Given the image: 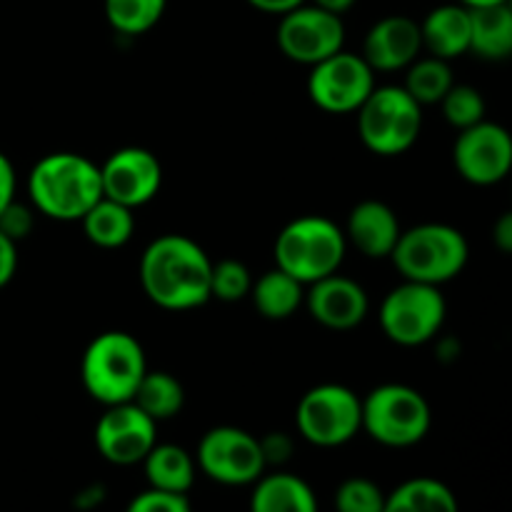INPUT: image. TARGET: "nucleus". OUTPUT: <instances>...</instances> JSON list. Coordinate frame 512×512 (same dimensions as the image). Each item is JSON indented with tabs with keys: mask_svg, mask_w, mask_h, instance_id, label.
<instances>
[{
	"mask_svg": "<svg viewBox=\"0 0 512 512\" xmlns=\"http://www.w3.org/2000/svg\"><path fill=\"white\" fill-rule=\"evenodd\" d=\"M140 285L153 305L173 313L195 310L210 300L213 260L195 240L168 233L140 255Z\"/></svg>",
	"mask_w": 512,
	"mask_h": 512,
	"instance_id": "f257e3e1",
	"label": "nucleus"
},
{
	"mask_svg": "<svg viewBox=\"0 0 512 512\" xmlns=\"http://www.w3.org/2000/svg\"><path fill=\"white\" fill-rule=\"evenodd\" d=\"M28 195L40 215L75 223L103 198L100 165L80 153H50L33 165Z\"/></svg>",
	"mask_w": 512,
	"mask_h": 512,
	"instance_id": "f03ea898",
	"label": "nucleus"
},
{
	"mask_svg": "<svg viewBox=\"0 0 512 512\" xmlns=\"http://www.w3.org/2000/svg\"><path fill=\"white\" fill-rule=\"evenodd\" d=\"M145 373L148 360L143 345L123 330H108L90 340L80 363L85 393L105 408L130 403Z\"/></svg>",
	"mask_w": 512,
	"mask_h": 512,
	"instance_id": "7ed1b4c3",
	"label": "nucleus"
},
{
	"mask_svg": "<svg viewBox=\"0 0 512 512\" xmlns=\"http://www.w3.org/2000/svg\"><path fill=\"white\" fill-rule=\"evenodd\" d=\"M348 253V240L340 225L325 215H303L285 225L275 238V268L310 283L338 273Z\"/></svg>",
	"mask_w": 512,
	"mask_h": 512,
	"instance_id": "20e7f679",
	"label": "nucleus"
},
{
	"mask_svg": "<svg viewBox=\"0 0 512 512\" xmlns=\"http://www.w3.org/2000/svg\"><path fill=\"white\" fill-rule=\"evenodd\" d=\"M468 258L470 248L465 235L445 223H423L403 230L390 255L403 280L438 285V288L458 278L468 265Z\"/></svg>",
	"mask_w": 512,
	"mask_h": 512,
	"instance_id": "39448f33",
	"label": "nucleus"
},
{
	"mask_svg": "<svg viewBox=\"0 0 512 512\" xmlns=\"http://www.w3.org/2000/svg\"><path fill=\"white\" fill-rule=\"evenodd\" d=\"M355 115L363 145L383 158L408 153L423 128V105L403 85H375Z\"/></svg>",
	"mask_w": 512,
	"mask_h": 512,
	"instance_id": "423d86ee",
	"label": "nucleus"
},
{
	"mask_svg": "<svg viewBox=\"0 0 512 512\" xmlns=\"http://www.w3.org/2000/svg\"><path fill=\"white\" fill-rule=\"evenodd\" d=\"M430 425L428 400L410 385H378L363 398V430L385 448H413L430 433Z\"/></svg>",
	"mask_w": 512,
	"mask_h": 512,
	"instance_id": "0eeeda50",
	"label": "nucleus"
},
{
	"mask_svg": "<svg viewBox=\"0 0 512 512\" xmlns=\"http://www.w3.org/2000/svg\"><path fill=\"white\" fill-rule=\"evenodd\" d=\"M445 315L448 305L438 285L403 280L383 298L378 320L390 343L418 348L440 333Z\"/></svg>",
	"mask_w": 512,
	"mask_h": 512,
	"instance_id": "6e6552de",
	"label": "nucleus"
},
{
	"mask_svg": "<svg viewBox=\"0 0 512 512\" xmlns=\"http://www.w3.org/2000/svg\"><path fill=\"white\" fill-rule=\"evenodd\" d=\"M295 425L310 445L340 448L363 430V400L345 385H315L300 398Z\"/></svg>",
	"mask_w": 512,
	"mask_h": 512,
	"instance_id": "1a4fd4ad",
	"label": "nucleus"
},
{
	"mask_svg": "<svg viewBox=\"0 0 512 512\" xmlns=\"http://www.w3.org/2000/svg\"><path fill=\"white\" fill-rule=\"evenodd\" d=\"M195 465L220 485H253L268 468L260 438L233 425H220L200 438Z\"/></svg>",
	"mask_w": 512,
	"mask_h": 512,
	"instance_id": "9d476101",
	"label": "nucleus"
},
{
	"mask_svg": "<svg viewBox=\"0 0 512 512\" xmlns=\"http://www.w3.org/2000/svg\"><path fill=\"white\" fill-rule=\"evenodd\" d=\"M373 90L375 70L365 63L363 55L340 50L310 68L308 95L325 113H358Z\"/></svg>",
	"mask_w": 512,
	"mask_h": 512,
	"instance_id": "9b49d317",
	"label": "nucleus"
},
{
	"mask_svg": "<svg viewBox=\"0 0 512 512\" xmlns=\"http://www.w3.org/2000/svg\"><path fill=\"white\" fill-rule=\"evenodd\" d=\"M278 48L288 60L300 65H318L320 60L340 53L345 45L343 18L313 3L280 15Z\"/></svg>",
	"mask_w": 512,
	"mask_h": 512,
	"instance_id": "f8f14e48",
	"label": "nucleus"
},
{
	"mask_svg": "<svg viewBox=\"0 0 512 512\" xmlns=\"http://www.w3.org/2000/svg\"><path fill=\"white\" fill-rule=\"evenodd\" d=\"M453 163L460 178L488 188L512 173V135L490 120L460 130L453 145Z\"/></svg>",
	"mask_w": 512,
	"mask_h": 512,
	"instance_id": "ddd939ff",
	"label": "nucleus"
},
{
	"mask_svg": "<svg viewBox=\"0 0 512 512\" xmlns=\"http://www.w3.org/2000/svg\"><path fill=\"white\" fill-rule=\"evenodd\" d=\"M158 443V423L130 403L108 405L95 423V448L108 463L135 465Z\"/></svg>",
	"mask_w": 512,
	"mask_h": 512,
	"instance_id": "4468645a",
	"label": "nucleus"
},
{
	"mask_svg": "<svg viewBox=\"0 0 512 512\" xmlns=\"http://www.w3.org/2000/svg\"><path fill=\"white\" fill-rule=\"evenodd\" d=\"M100 185H103V198L135 210L160 193L163 165L155 153L145 148L135 145L120 148L100 165Z\"/></svg>",
	"mask_w": 512,
	"mask_h": 512,
	"instance_id": "2eb2a0df",
	"label": "nucleus"
},
{
	"mask_svg": "<svg viewBox=\"0 0 512 512\" xmlns=\"http://www.w3.org/2000/svg\"><path fill=\"white\" fill-rule=\"evenodd\" d=\"M305 308L310 318L328 330H353L368 318L370 300L360 283L333 273L305 288Z\"/></svg>",
	"mask_w": 512,
	"mask_h": 512,
	"instance_id": "dca6fc26",
	"label": "nucleus"
},
{
	"mask_svg": "<svg viewBox=\"0 0 512 512\" xmlns=\"http://www.w3.org/2000/svg\"><path fill=\"white\" fill-rule=\"evenodd\" d=\"M423 53V35L418 20L408 15H385L363 40V58L375 73L405 70Z\"/></svg>",
	"mask_w": 512,
	"mask_h": 512,
	"instance_id": "f3484780",
	"label": "nucleus"
},
{
	"mask_svg": "<svg viewBox=\"0 0 512 512\" xmlns=\"http://www.w3.org/2000/svg\"><path fill=\"white\" fill-rule=\"evenodd\" d=\"M345 240L353 245L365 258H390L398 245L400 220L395 210L383 200H360L348 215V223L343 228Z\"/></svg>",
	"mask_w": 512,
	"mask_h": 512,
	"instance_id": "a211bd4d",
	"label": "nucleus"
},
{
	"mask_svg": "<svg viewBox=\"0 0 512 512\" xmlns=\"http://www.w3.org/2000/svg\"><path fill=\"white\" fill-rule=\"evenodd\" d=\"M423 50L440 60H455L470 53V8L460 3L438 5L420 23Z\"/></svg>",
	"mask_w": 512,
	"mask_h": 512,
	"instance_id": "6ab92c4d",
	"label": "nucleus"
},
{
	"mask_svg": "<svg viewBox=\"0 0 512 512\" xmlns=\"http://www.w3.org/2000/svg\"><path fill=\"white\" fill-rule=\"evenodd\" d=\"M250 512H318V498L303 478L273 473L255 480Z\"/></svg>",
	"mask_w": 512,
	"mask_h": 512,
	"instance_id": "aec40b11",
	"label": "nucleus"
},
{
	"mask_svg": "<svg viewBox=\"0 0 512 512\" xmlns=\"http://www.w3.org/2000/svg\"><path fill=\"white\" fill-rule=\"evenodd\" d=\"M470 53L483 60L512 55V10L508 3L470 10Z\"/></svg>",
	"mask_w": 512,
	"mask_h": 512,
	"instance_id": "412c9836",
	"label": "nucleus"
},
{
	"mask_svg": "<svg viewBox=\"0 0 512 512\" xmlns=\"http://www.w3.org/2000/svg\"><path fill=\"white\" fill-rule=\"evenodd\" d=\"M143 468L150 488L165 490V493L188 495L195 483V460L180 445L155 443V448L145 455Z\"/></svg>",
	"mask_w": 512,
	"mask_h": 512,
	"instance_id": "4be33fe9",
	"label": "nucleus"
},
{
	"mask_svg": "<svg viewBox=\"0 0 512 512\" xmlns=\"http://www.w3.org/2000/svg\"><path fill=\"white\" fill-rule=\"evenodd\" d=\"M250 300L265 320H288L300 305H305V285L280 268H273L253 280Z\"/></svg>",
	"mask_w": 512,
	"mask_h": 512,
	"instance_id": "5701e85b",
	"label": "nucleus"
},
{
	"mask_svg": "<svg viewBox=\"0 0 512 512\" xmlns=\"http://www.w3.org/2000/svg\"><path fill=\"white\" fill-rule=\"evenodd\" d=\"M83 233L93 245L103 250H118L130 243L135 233L133 208L115 203L110 198H100L88 213L83 215Z\"/></svg>",
	"mask_w": 512,
	"mask_h": 512,
	"instance_id": "b1692460",
	"label": "nucleus"
},
{
	"mask_svg": "<svg viewBox=\"0 0 512 512\" xmlns=\"http://www.w3.org/2000/svg\"><path fill=\"white\" fill-rule=\"evenodd\" d=\"M383 512H460L458 498L435 478H413L385 495Z\"/></svg>",
	"mask_w": 512,
	"mask_h": 512,
	"instance_id": "393cba45",
	"label": "nucleus"
},
{
	"mask_svg": "<svg viewBox=\"0 0 512 512\" xmlns=\"http://www.w3.org/2000/svg\"><path fill=\"white\" fill-rule=\"evenodd\" d=\"M133 403L155 423L175 418L185 405V390L175 375L165 370H148L133 395Z\"/></svg>",
	"mask_w": 512,
	"mask_h": 512,
	"instance_id": "a878e982",
	"label": "nucleus"
},
{
	"mask_svg": "<svg viewBox=\"0 0 512 512\" xmlns=\"http://www.w3.org/2000/svg\"><path fill=\"white\" fill-rule=\"evenodd\" d=\"M453 68L448 60H440L435 55L428 58H418L405 68V83L403 88L418 100L420 105H435L448 95L453 88Z\"/></svg>",
	"mask_w": 512,
	"mask_h": 512,
	"instance_id": "bb28decb",
	"label": "nucleus"
},
{
	"mask_svg": "<svg viewBox=\"0 0 512 512\" xmlns=\"http://www.w3.org/2000/svg\"><path fill=\"white\" fill-rule=\"evenodd\" d=\"M168 0H103L105 20L123 35H143L160 23Z\"/></svg>",
	"mask_w": 512,
	"mask_h": 512,
	"instance_id": "cd10ccee",
	"label": "nucleus"
},
{
	"mask_svg": "<svg viewBox=\"0 0 512 512\" xmlns=\"http://www.w3.org/2000/svg\"><path fill=\"white\" fill-rule=\"evenodd\" d=\"M250 290H253V275H250L248 265L233 258L213 263L210 298L220 300V303H240V300L250 298Z\"/></svg>",
	"mask_w": 512,
	"mask_h": 512,
	"instance_id": "c85d7f7f",
	"label": "nucleus"
},
{
	"mask_svg": "<svg viewBox=\"0 0 512 512\" xmlns=\"http://www.w3.org/2000/svg\"><path fill=\"white\" fill-rule=\"evenodd\" d=\"M445 120L453 128L465 130L485 120V98L473 85H453L443 100H440Z\"/></svg>",
	"mask_w": 512,
	"mask_h": 512,
	"instance_id": "c756f323",
	"label": "nucleus"
},
{
	"mask_svg": "<svg viewBox=\"0 0 512 512\" xmlns=\"http://www.w3.org/2000/svg\"><path fill=\"white\" fill-rule=\"evenodd\" d=\"M385 493L378 483L368 478H348L335 490L338 512H383Z\"/></svg>",
	"mask_w": 512,
	"mask_h": 512,
	"instance_id": "7c9ffc66",
	"label": "nucleus"
},
{
	"mask_svg": "<svg viewBox=\"0 0 512 512\" xmlns=\"http://www.w3.org/2000/svg\"><path fill=\"white\" fill-rule=\"evenodd\" d=\"M125 512H193V508H190L188 495L148 488L130 500Z\"/></svg>",
	"mask_w": 512,
	"mask_h": 512,
	"instance_id": "2f4dec72",
	"label": "nucleus"
},
{
	"mask_svg": "<svg viewBox=\"0 0 512 512\" xmlns=\"http://www.w3.org/2000/svg\"><path fill=\"white\" fill-rule=\"evenodd\" d=\"M33 215H35L33 208L13 200V203L3 210V215H0V230H3L10 240L20 243V240L28 238L30 230H33L35 225Z\"/></svg>",
	"mask_w": 512,
	"mask_h": 512,
	"instance_id": "473e14b6",
	"label": "nucleus"
},
{
	"mask_svg": "<svg viewBox=\"0 0 512 512\" xmlns=\"http://www.w3.org/2000/svg\"><path fill=\"white\" fill-rule=\"evenodd\" d=\"M260 448H263L265 465H280L293 453V440L285 433H270L268 438H260Z\"/></svg>",
	"mask_w": 512,
	"mask_h": 512,
	"instance_id": "72a5a7b5",
	"label": "nucleus"
},
{
	"mask_svg": "<svg viewBox=\"0 0 512 512\" xmlns=\"http://www.w3.org/2000/svg\"><path fill=\"white\" fill-rule=\"evenodd\" d=\"M15 270H18V243L0 230V288L15 278Z\"/></svg>",
	"mask_w": 512,
	"mask_h": 512,
	"instance_id": "f704fd0d",
	"label": "nucleus"
},
{
	"mask_svg": "<svg viewBox=\"0 0 512 512\" xmlns=\"http://www.w3.org/2000/svg\"><path fill=\"white\" fill-rule=\"evenodd\" d=\"M15 168L10 163V158L5 153H0V215L15 200Z\"/></svg>",
	"mask_w": 512,
	"mask_h": 512,
	"instance_id": "c9c22d12",
	"label": "nucleus"
},
{
	"mask_svg": "<svg viewBox=\"0 0 512 512\" xmlns=\"http://www.w3.org/2000/svg\"><path fill=\"white\" fill-rule=\"evenodd\" d=\"M493 243L500 253L512 255V210L500 215L493 225Z\"/></svg>",
	"mask_w": 512,
	"mask_h": 512,
	"instance_id": "e433bc0d",
	"label": "nucleus"
},
{
	"mask_svg": "<svg viewBox=\"0 0 512 512\" xmlns=\"http://www.w3.org/2000/svg\"><path fill=\"white\" fill-rule=\"evenodd\" d=\"M303 3H308V0H248V5L268 15H285L290 10L300 8Z\"/></svg>",
	"mask_w": 512,
	"mask_h": 512,
	"instance_id": "4c0bfd02",
	"label": "nucleus"
},
{
	"mask_svg": "<svg viewBox=\"0 0 512 512\" xmlns=\"http://www.w3.org/2000/svg\"><path fill=\"white\" fill-rule=\"evenodd\" d=\"M310 3L318 5V8H323V10H330V13H335V15H343V13H348V10L353 8L358 0H310Z\"/></svg>",
	"mask_w": 512,
	"mask_h": 512,
	"instance_id": "58836bf2",
	"label": "nucleus"
},
{
	"mask_svg": "<svg viewBox=\"0 0 512 512\" xmlns=\"http://www.w3.org/2000/svg\"><path fill=\"white\" fill-rule=\"evenodd\" d=\"M460 5H465V8L475 10V8H488V5H500L505 3V0H458Z\"/></svg>",
	"mask_w": 512,
	"mask_h": 512,
	"instance_id": "ea45409f",
	"label": "nucleus"
},
{
	"mask_svg": "<svg viewBox=\"0 0 512 512\" xmlns=\"http://www.w3.org/2000/svg\"><path fill=\"white\" fill-rule=\"evenodd\" d=\"M505 3H508V8L512 10V0H505Z\"/></svg>",
	"mask_w": 512,
	"mask_h": 512,
	"instance_id": "a19ab883",
	"label": "nucleus"
}]
</instances>
